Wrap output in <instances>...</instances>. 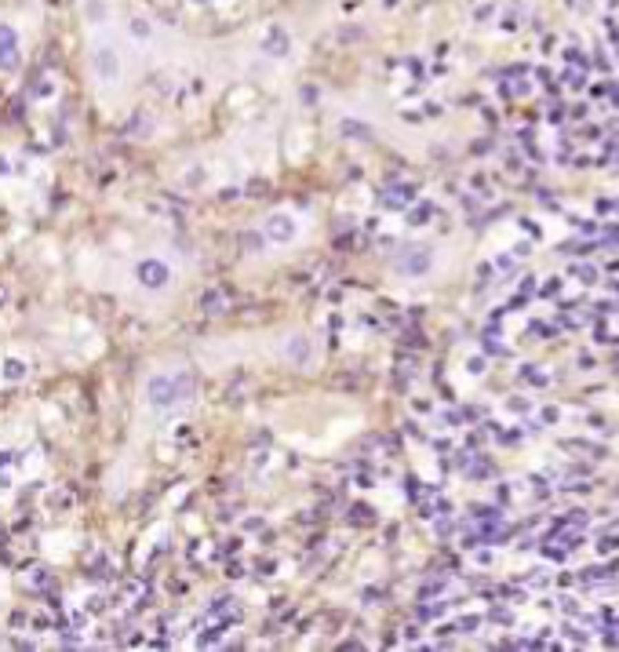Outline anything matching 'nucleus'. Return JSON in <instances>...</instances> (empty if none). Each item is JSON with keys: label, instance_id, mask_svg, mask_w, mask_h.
<instances>
[{"label": "nucleus", "instance_id": "nucleus-2", "mask_svg": "<svg viewBox=\"0 0 619 652\" xmlns=\"http://www.w3.org/2000/svg\"><path fill=\"white\" fill-rule=\"evenodd\" d=\"M135 281L146 292H164L172 285V266L164 259H157V255H146V259H139V266H135Z\"/></svg>", "mask_w": 619, "mask_h": 652}, {"label": "nucleus", "instance_id": "nucleus-6", "mask_svg": "<svg viewBox=\"0 0 619 652\" xmlns=\"http://www.w3.org/2000/svg\"><path fill=\"white\" fill-rule=\"evenodd\" d=\"M95 73L102 77V81H113V77H117V70H113V55H110V48H99V51H95Z\"/></svg>", "mask_w": 619, "mask_h": 652}, {"label": "nucleus", "instance_id": "nucleus-3", "mask_svg": "<svg viewBox=\"0 0 619 652\" xmlns=\"http://www.w3.org/2000/svg\"><path fill=\"white\" fill-rule=\"evenodd\" d=\"M263 234H266V241H274V245H292V241L299 237V219H295L292 212H274V215H266Z\"/></svg>", "mask_w": 619, "mask_h": 652}, {"label": "nucleus", "instance_id": "nucleus-5", "mask_svg": "<svg viewBox=\"0 0 619 652\" xmlns=\"http://www.w3.org/2000/svg\"><path fill=\"white\" fill-rule=\"evenodd\" d=\"M427 266H430L427 248H408L401 259H397V270H401V274H423Z\"/></svg>", "mask_w": 619, "mask_h": 652}, {"label": "nucleus", "instance_id": "nucleus-4", "mask_svg": "<svg viewBox=\"0 0 619 652\" xmlns=\"http://www.w3.org/2000/svg\"><path fill=\"white\" fill-rule=\"evenodd\" d=\"M19 62H22V51H19V33H15V26L0 22V70L11 73V70H19Z\"/></svg>", "mask_w": 619, "mask_h": 652}, {"label": "nucleus", "instance_id": "nucleus-7", "mask_svg": "<svg viewBox=\"0 0 619 652\" xmlns=\"http://www.w3.org/2000/svg\"><path fill=\"white\" fill-rule=\"evenodd\" d=\"M22 376H26V365H22V361H8V365H4V379L19 383Z\"/></svg>", "mask_w": 619, "mask_h": 652}, {"label": "nucleus", "instance_id": "nucleus-1", "mask_svg": "<svg viewBox=\"0 0 619 652\" xmlns=\"http://www.w3.org/2000/svg\"><path fill=\"white\" fill-rule=\"evenodd\" d=\"M190 394H193V383H190L186 372H161V376H153L150 387H146L150 405H157V408L179 405L183 398H190Z\"/></svg>", "mask_w": 619, "mask_h": 652}]
</instances>
